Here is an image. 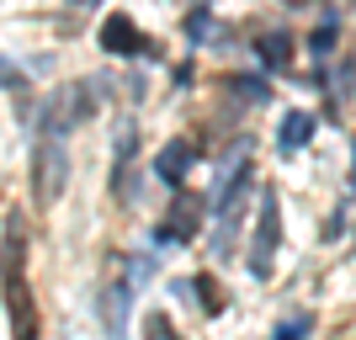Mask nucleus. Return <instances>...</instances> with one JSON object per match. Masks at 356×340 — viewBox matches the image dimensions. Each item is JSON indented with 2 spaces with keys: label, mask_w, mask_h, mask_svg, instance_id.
I'll list each match as a JSON object with an SVG mask.
<instances>
[{
  "label": "nucleus",
  "mask_w": 356,
  "mask_h": 340,
  "mask_svg": "<svg viewBox=\"0 0 356 340\" xmlns=\"http://www.w3.org/2000/svg\"><path fill=\"white\" fill-rule=\"evenodd\" d=\"M27 239H22V223H6V250H0V287H6V319H11L16 340H38V309H32L27 293Z\"/></svg>",
  "instance_id": "1"
},
{
  "label": "nucleus",
  "mask_w": 356,
  "mask_h": 340,
  "mask_svg": "<svg viewBox=\"0 0 356 340\" xmlns=\"http://www.w3.org/2000/svg\"><path fill=\"white\" fill-rule=\"evenodd\" d=\"M277 239H282V213H277V192H261V213H255V234H250V277L266 282L271 277V255H277Z\"/></svg>",
  "instance_id": "2"
},
{
  "label": "nucleus",
  "mask_w": 356,
  "mask_h": 340,
  "mask_svg": "<svg viewBox=\"0 0 356 340\" xmlns=\"http://www.w3.org/2000/svg\"><path fill=\"white\" fill-rule=\"evenodd\" d=\"M64 170H70V154H64V144L54 133L38 138V160H32V186H38V197L43 202H54V197L64 192Z\"/></svg>",
  "instance_id": "3"
},
{
  "label": "nucleus",
  "mask_w": 356,
  "mask_h": 340,
  "mask_svg": "<svg viewBox=\"0 0 356 340\" xmlns=\"http://www.w3.org/2000/svg\"><path fill=\"white\" fill-rule=\"evenodd\" d=\"M102 48L106 54H122V59H149V54H154L149 38L128 22V16H106L102 22Z\"/></svg>",
  "instance_id": "4"
},
{
  "label": "nucleus",
  "mask_w": 356,
  "mask_h": 340,
  "mask_svg": "<svg viewBox=\"0 0 356 340\" xmlns=\"http://www.w3.org/2000/svg\"><path fill=\"white\" fill-rule=\"evenodd\" d=\"M197 223H202V202H197L192 192H181L176 207H170V223L154 229V245H186V239L197 234Z\"/></svg>",
  "instance_id": "5"
},
{
  "label": "nucleus",
  "mask_w": 356,
  "mask_h": 340,
  "mask_svg": "<svg viewBox=\"0 0 356 340\" xmlns=\"http://www.w3.org/2000/svg\"><path fill=\"white\" fill-rule=\"evenodd\" d=\"M192 160H197V144H192V138H170V144L160 149V160H154V176H160L165 186H181L186 170H192Z\"/></svg>",
  "instance_id": "6"
},
{
  "label": "nucleus",
  "mask_w": 356,
  "mask_h": 340,
  "mask_svg": "<svg viewBox=\"0 0 356 340\" xmlns=\"http://www.w3.org/2000/svg\"><path fill=\"white\" fill-rule=\"evenodd\" d=\"M309 138H314V112H287L282 128H277V149L293 154V149H303Z\"/></svg>",
  "instance_id": "7"
},
{
  "label": "nucleus",
  "mask_w": 356,
  "mask_h": 340,
  "mask_svg": "<svg viewBox=\"0 0 356 340\" xmlns=\"http://www.w3.org/2000/svg\"><path fill=\"white\" fill-rule=\"evenodd\" d=\"M128 303H134V282H122V287H112L106 293V330L122 340V319H128Z\"/></svg>",
  "instance_id": "8"
},
{
  "label": "nucleus",
  "mask_w": 356,
  "mask_h": 340,
  "mask_svg": "<svg viewBox=\"0 0 356 340\" xmlns=\"http://www.w3.org/2000/svg\"><path fill=\"white\" fill-rule=\"evenodd\" d=\"M309 330H314V314H293L271 330V340H309Z\"/></svg>",
  "instance_id": "9"
},
{
  "label": "nucleus",
  "mask_w": 356,
  "mask_h": 340,
  "mask_svg": "<svg viewBox=\"0 0 356 340\" xmlns=\"http://www.w3.org/2000/svg\"><path fill=\"white\" fill-rule=\"evenodd\" d=\"M192 293H202V298H197V303H202V309H208V314H223V293H218V282L197 277V282H192Z\"/></svg>",
  "instance_id": "10"
},
{
  "label": "nucleus",
  "mask_w": 356,
  "mask_h": 340,
  "mask_svg": "<svg viewBox=\"0 0 356 340\" xmlns=\"http://www.w3.org/2000/svg\"><path fill=\"white\" fill-rule=\"evenodd\" d=\"M144 335H149V340H181L176 325H170L165 314H149V319H144Z\"/></svg>",
  "instance_id": "11"
},
{
  "label": "nucleus",
  "mask_w": 356,
  "mask_h": 340,
  "mask_svg": "<svg viewBox=\"0 0 356 340\" xmlns=\"http://www.w3.org/2000/svg\"><path fill=\"white\" fill-rule=\"evenodd\" d=\"M261 59L266 64H287V38H261Z\"/></svg>",
  "instance_id": "12"
},
{
  "label": "nucleus",
  "mask_w": 356,
  "mask_h": 340,
  "mask_svg": "<svg viewBox=\"0 0 356 340\" xmlns=\"http://www.w3.org/2000/svg\"><path fill=\"white\" fill-rule=\"evenodd\" d=\"M330 38H335V22H325V27L314 32V54H330Z\"/></svg>",
  "instance_id": "13"
},
{
  "label": "nucleus",
  "mask_w": 356,
  "mask_h": 340,
  "mask_svg": "<svg viewBox=\"0 0 356 340\" xmlns=\"http://www.w3.org/2000/svg\"><path fill=\"white\" fill-rule=\"evenodd\" d=\"M70 6H96V0H70Z\"/></svg>",
  "instance_id": "14"
},
{
  "label": "nucleus",
  "mask_w": 356,
  "mask_h": 340,
  "mask_svg": "<svg viewBox=\"0 0 356 340\" xmlns=\"http://www.w3.org/2000/svg\"><path fill=\"white\" fill-rule=\"evenodd\" d=\"M351 181H356V154H351Z\"/></svg>",
  "instance_id": "15"
}]
</instances>
